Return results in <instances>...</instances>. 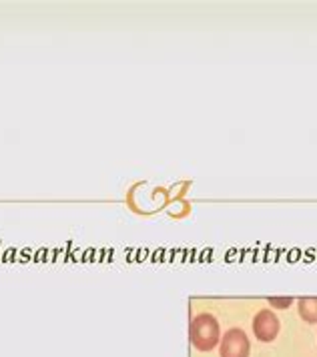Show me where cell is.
Returning a JSON list of instances; mask_svg holds the SVG:
<instances>
[{
	"mask_svg": "<svg viewBox=\"0 0 317 357\" xmlns=\"http://www.w3.org/2000/svg\"><path fill=\"white\" fill-rule=\"evenodd\" d=\"M189 340L193 343V347L199 351L215 349L221 341L219 322L211 313H199L189 325Z\"/></svg>",
	"mask_w": 317,
	"mask_h": 357,
	"instance_id": "cell-1",
	"label": "cell"
},
{
	"mask_svg": "<svg viewBox=\"0 0 317 357\" xmlns=\"http://www.w3.org/2000/svg\"><path fill=\"white\" fill-rule=\"evenodd\" d=\"M249 340L243 329H229L223 340L219 341V356L221 357H249Z\"/></svg>",
	"mask_w": 317,
	"mask_h": 357,
	"instance_id": "cell-2",
	"label": "cell"
},
{
	"mask_svg": "<svg viewBox=\"0 0 317 357\" xmlns=\"http://www.w3.org/2000/svg\"><path fill=\"white\" fill-rule=\"evenodd\" d=\"M291 297H285V299H279V297H275V299H269V303H271V307H281V309H285V307L291 306Z\"/></svg>",
	"mask_w": 317,
	"mask_h": 357,
	"instance_id": "cell-5",
	"label": "cell"
},
{
	"mask_svg": "<svg viewBox=\"0 0 317 357\" xmlns=\"http://www.w3.org/2000/svg\"><path fill=\"white\" fill-rule=\"evenodd\" d=\"M253 333H255L257 340L263 341V343H269V341L275 340L277 333H279V319H277V315L271 309H261L255 315V319H253Z\"/></svg>",
	"mask_w": 317,
	"mask_h": 357,
	"instance_id": "cell-3",
	"label": "cell"
},
{
	"mask_svg": "<svg viewBox=\"0 0 317 357\" xmlns=\"http://www.w3.org/2000/svg\"><path fill=\"white\" fill-rule=\"evenodd\" d=\"M300 317L307 324H317V297H303L297 301Z\"/></svg>",
	"mask_w": 317,
	"mask_h": 357,
	"instance_id": "cell-4",
	"label": "cell"
}]
</instances>
